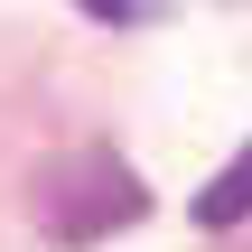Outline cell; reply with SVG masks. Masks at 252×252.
<instances>
[{"label": "cell", "mask_w": 252, "mask_h": 252, "mask_svg": "<svg viewBox=\"0 0 252 252\" xmlns=\"http://www.w3.org/2000/svg\"><path fill=\"white\" fill-rule=\"evenodd\" d=\"M37 215H47L56 243H103L112 224H140L150 215V187L122 159H103V150H65V159L37 168Z\"/></svg>", "instance_id": "1"}, {"label": "cell", "mask_w": 252, "mask_h": 252, "mask_svg": "<svg viewBox=\"0 0 252 252\" xmlns=\"http://www.w3.org/2000/svg\"><path fill=\"white\" fill-rule=\"evenodd\" d=\"M243 215H252V150H234V168L196 196V224H215V234H224V224H243Z\"/></svg>", "instance_id": "2"}, {"label": "cell", "mask_w": 252, "mask_h": 252, "mask_svg": "<svg viewBox=\"0 0 252 252\" xmlns=\"http://www.w3.org/2000/svg\"><path fill=\"white\" fill-rule=\"evenodd\" d=\"M84 19H140V0H75Z\"/></svg>", "instance_id": "3"}]
</instances>
